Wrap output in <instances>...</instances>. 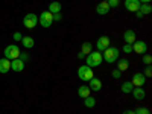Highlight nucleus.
<instances>
[{"label":"nucleus","instance_id":"1","mask_svg":"<svg viewBox=\"0 0 152 114\" xmlns=\"http://www.w3.org/2000/svg\"><path fill=\"white\" fill-rule=\"evenodd\" d=\"M102 62H104L102 53L97 52V50H93V52H90V53H88V55L85 56V66L91 67V69L99 67L100 64H102Z\"/></svg>","mask_w":152,"mask_h":114},{"label":"nucleus","instance_id":"2","mask_svg":"<svg viewBox=\"0 0 152 114\" xmlns=\"http://www.w3.org/2000/svg\"><path fill=\"white\" fill-rule=\"evenodd\" d=\"M102 58L105 62H108V64H113V62H116L120 56H119V49L117 47H107L104 50V53H102Z\"/></svg>","mask_w":152,"mask_h":114},{"label":"nucleus","instance_id":"3","mask_svg":"<svg viewBox=\"0 0 152 114\" xmlns=\"http://www.w3.org/2000/svg\"><path fill=\"white\" fill-rule=\"evenodd\" d=\"M78 78L82 82H88L91 78H94V72H93L91 67H88V66H81L78 69Z\"/></svg>","mask_w":152,"mask_h":114},{"label":"nucleus","instance_id":"4","mask_svg":"<svg viewBox=\"0 0 152 114\" xmlns=\"http://www.w3.org/2000/svg\"><path fill=\"white\" fill-rule=\"evenodd\" d=\"M5 58L6 59H9V61H12V59H17L18 56H20V47L17 46V44H9V46H6V49H5Z\"/></svg>","mask_w":152,"mask_h":114},{"label":"nucleus","instance_id":"5","mask_svg":"<svg viewBox=\"0 0 152 114\" xmlns=\"http://www.w3.org/2000/svg\"><path fill=\"white\" fill-rule=\"evenodd\" d=\"M53 23V14L49 11H44L41 12V15L38 17V24H41L43 28H50Z\"/></svg>","mask_w":152,"mask_h":114},{"label":"nucleus","instance_id":"6","mask_svg":"<svg viewBox=\"0 0 152 114\" xmlns=\"http://www.w3.org/2000/svg\"><path fill=\"white\" fill-rule=\"evenodd\" d=\"M23 24H24V28H28V29H34L38 24V15H35L34 12H29V14L24 15Z\"/></svg>","mask_w":152,"mask_h":114},{"label":"nucleus","instance_id":"7","mask_svg":"<svg viewBox=\"0 0 152 114\" xmlns=\"http://www.w3.org/2000/svg\"><path fill=\"white\" fill-rule=\"evenodd\" d=\"M110 44H111V40H110L107 35L99 37L97 41H96V49H97V52H104L107 47H110Z\"/></svg>","mask_w":152,"mask_h":114},{"label":"nucleus","instance_id":"8","mask_svg":"<svg viewBox=\"0 0 152 114\" xmlns=\"http://www.w3.org/2000/svg\"><path fill=\"white\" fill-rule=\"evenodd\" d=\"M131 84H132L134 87H143V85L146 84V76H145L143 73H140V72L134 73V76H132V81H131Z\"/></svg>","mask_w":152,"mask_h":114},{"label":"nucleus","instance_id":"9","mask_svg":"<svg viewBox=\"0 0 152 114\" xmlns=\"http://www.w3.org/2000/svg\"><path fill=\"white\" fill-rule=\"evenodd\" d=\"M148 50V44L145 41H135L132 43V52L138 53V55H145Z\"/></svg>","mask_w":152,"mask_h":114},{"label":"nucleus","instance_id":"10","mask_svg":"<svg viewBox=\"0 0 152 114\" xmlns=\"http://www.w3.org/2000/svg\"><path fill=\"white\" fill-rule=\"evenodd\" d=\"M88 88H90V91H100L102 90V81L99 78H91L88 81Z\"/></svg>","mask_w":152,"mask_h":114},{"label":"nucleus","instance_id":"11","mask_svg":"<svg viewBox=\"0 0 152 114\" xmlns=\"http://www.w3.org/2000/svg\"><path fill=\"white\" fill-rule=\"evenodd\" d=\"M140 2L138 0H125V8L128 9L129 12H137L140 9Z\"/></svg>","mask_w":152,"mask_h":114},{"label":"nucleus","instance_id":"12","mask_svg":"<svg viewBox=\"0 0 152 114\" xmlns=\"http://www.w3.org/2000/svg\"><path fill=\"white\" fill-rule=\"evenodd\" d=\"M123 40H125L126 44H132V43L137 41V35H135V32L132 29H128V31L123 32Z\"/></svg>","mask_w":152,"mask_h":114},{"label":"nucleus","instance_id":"13","mask_svg":"<svg viewBox=\"0 0 152 114\" xmlns=\"http://www.w3.org/2000/svg\"><path fill=\"white\" fill-rule=\"evenodd\" d=\"M131 94H132V97H134L135 100H143V99L146 97V91L143 90V87H134L132 91H131Z\"/></svg>","mask_w":152,"mask_h":114},{"label":"nucleus","instance_id":"14","mask_svg":"<svg viewBox=\"0 0 152 114\" xmlns=\"http://www.w3.org/2000/svg\"><path fill=\"white\" fill-rule=\"evenodd\" d=\"M11 70H14V72L20 73L21 70H24V62H23L20 58L12 59V61H11Z\"/></svg>","mask_w":152,"mask_h":114},{"label":"nucleus","instance_id":"15","mask_svg":"<svg viewBox=\"0 0 152 114\" xmlns=\"http://www.w3.org/2000/svg\"><path fill=\"white\" fill-rule=\"evenodd\" d=\"M110 5L107 3V2H100L97 6H96V12H97V14L99 15H107L108 14V12H110Z\"/></svg>","mask_w":152,"mask_h":114},{"label":"nucleus","instance_id":"16","mask_svg":"<svg viewBox=\"0 0 152 114\" xmlns=\"http://www.w3.org/2000/svg\"><path fill=\"white\" fill-rule=\"evenodd\" d=\"M116 62H117V70H120L122 73L129 69V59L128 58H119Z\"/></svg>","mask_w":152,"mask_h":114},{"label":"nucleus","instance_id":"17","mask_svg":"<svg viewBox=\"0 0 152 114\" xmlns=\"http://www.w3.org/2000/svg\"><path fill=\"white\" fill-rule=\"evenodd\" d=\"M11 70V61L6 58L0 59V73H8Z\"/></svg>","mask_w":152,"mask_h":114},{"label":"nucleus","instance_id":"18","mask_svg":"<svg viewBox=\"0 0 152 114\" xmlns=\"http://www.w3.org/2000/svg\"><path fill=\"white\" fill-rule=\"evenodd\" d=\"M90 88H88V85H81L79 88H78V96L81 97V99H85V97H88L90 96Z\"/></svg>","mask_w":152,"mask_h":114},{"label":"nucleus","instance_id":"19","mask_svg":"<svg viewBox=\"0 0 152 114\" xmlns=\"http://www.w3.org/2000/svg\"><path fill=\"white\" fill-rule=\"evenodd\" d=\"M21 46L26 47V49H32V47L35 46L34 38H32V37H23V38H21Z\"/></svg>","mask_w":152,"mask_h":114},{"label":"nucleus","instance_id":"20","mask_svg":"<svg viewBox=\"0 0 152 114\" xmlns=\"http://www.w3.org/2000/svg\"><path fill=\"white\" fill-rule=\"evenodd\" d=\"M132 88H134V85L131 84V81H126V82H123V84L120 85V91L125 93V94H131Z\"/></svg>","mask_w":152,"mask_h":114},{"label":"nucleus","instance_id":"21","mask_svg":"<svg viewBox=\"0 0 152 114\" xmlns=\"http://www.w3.org/2000/svg\"><path fill=\"white\" fill-rule=\"evenodd\" d=\"M49 12H52V14H59L61 12V3L59 2H52L49 5Z\"/></svg>","mask_w":152,"mask_h":114},{"label":"nucleus","instance_id":"22","mask_svg":"<svg viewBox=\"0 0 152 114\" xmlns=\"http://www.w3.org/2000/svg\"><path fill=\"white\" fill-rule=\"evenodd\" d=\"M81 52L87 56L90 52H93V44H91L90 41H85V43L82 44V47H81Z\"/></svg>","mask_w":152,"mask_h":114},{"label":"nucleus","instance_id":"23","mask_svg":"<svg viewBox=\"0 0 152 114\" xmlns=\"http://www.w3.org/2000/svg\"><path fill=\"white\" fill-rule=\"evenodd\" d=\"M138 11H140L143 15H148V14H151V12H152V6H151V3H142Z\"/></svg>","mask_w":152,"mask_h":114},{"label":"nucleus","instance_id":"24","mask_svg":"<svg viewBox=\"0 0 152 114\" xmlns=\"http://www.w3.org/2000/svg\"><path fill=\"white\" fill-rule=\"evenodd\" d=\"M94 105H96V99H94L93 96H88V97L84 99V107H87V108H93Z\"/></svg>","mask_w":152,"mask_h":114},{"label":"nucleus","instance_id":"25","mask_svg":"<svg viewBox=\"0 0 152 114\" xmlns=\"http://www.w3.org/2000/svg\"><path fill=\"white\" fill-rule=\"evenodd\" d=\"M142 61H143V64H145V66H151V64H152V56L148 55V53H145L143 58H142Z\"/></svg>","mask_w":152,"mask_h":114},{"label":"nucleus","instance_id":"26","mask_svg":"<svg viewBox=\"0 0 152 114\" xmlns=\"http://www.w3.org/2000/svg\"><path fill=\"white\" fill-rule=\"evenodd\" d=\"M134 113H135V114H151V111H149L148 108H145V107H138V108H135Z\"/></svg>","mask_w":152,"mask_h":114},{"label":"nucleus","instance_id":"27","mask_svg":"<svg viewBox=\"0 0 152 114\" xmlns=\"http://www.w3.org/2000/svg\"><path fill=\"white\" fill-rule=\"evenodd\" d=\"M107 3H108V5H110V8L113 9V8H117V6L120 5V0H108Z\"/></svg>","mask_w":152,"mask_h":114},{"label":"nucleus","instance_id":"28","mask_svg":"<svg viewBox=\"0 0 152 114\" xmlns=\"http://www.w3.org/2000/svg\"><path fill=\"white\" fill-rule=\"evenodd\" d=\"M143 75L146 76V78H151V76H152V67H151V66H146V69H145Z\"/></svg>","mask_w":152,"mask_h":114},{"label":"nucleus","instance_id":"29","mask_svg":"<svg viewBox=\"0 0 152 114\" xmlns=\"http://www.w3.org/2000/svg\"><path fill=\"white\" fill-rule=\"evenodd\" d=\"M122 50H123L125 53H131V52H132V44H126V43H125V46H123Z\"/></svg>","mask_w":152,"mask_h":114},{"label":"nucleus","instance_id":"30","mask_svg":"<svg viewBox=\"0 0 152 114\" xmlns=\"http://www.w3.org/2000/svg\"><path fill=\"white\" fill-rule=\"evenodd\" d=\"M18 58H20V59H21L23 62H26V61H29V58H31V56H29V53L23 52V53H20V56H18Z\"/></svg>","mask_w":152,"mask_h":114},{"label":"nucleus","instance_id":"31","mask_svg":"<svg viewBox=\"0 0 152 114\" xmlns=\"http://www.w3.org/2000/svg\"><path fill=\"white\" fill-rule=\"evenodd\" d=\"M111 75H113V78H114V79H120V76H122V72L116 69V70H113V73H111Z\"/></svg>","mask_w":152,"mask_h":114},{"label":"nucleus","instance_id":"32","mask_svg":"<svg viewBox=\"0 0 152 114\" xmlns=\"http://www.w3.org/2000/svg\"><path fill=\"white\" fill-rule=\"evenodd\" d=\"M21 38H23L21 37V32H14V40L15 41H21Z\"/></svg>","mask_w":152,"mask_h":114},{"label":"nucleus","instance_id":"33","mask_svg":"<svg viewBox=\"0 0 152 114\" xmlns=\"http://www.w3.org/2000/svg\"><path fill=\"white\" fill-rule=\"evenodd\" d=\"M61 20H62L61 12H59V14H53V21H61Z\"/></svg>","mask_w":152,"mask_h":114},{"label":"nucleus","instance_id":"34","mask_svg":"<svg viewBox=\"0 0 152 114\" xmlns=\"http://www.w3.org/2000/svg\"><path fill=\"white\" fill-rule=\"evenodd\" d=\"M122 114H135V113H134V110H126V111H123Z\"/></svg>","mask_w":152,"mask_h":114},{"label":"nucleus","instance_id":"35","mask_svg":"<svg viewBox=\"0 0 152 114\" xmlns=\"http://www.w3.org/2000/svg\"><path fill=\"white\" fill-rule=\"evenodd\" d=\"M135 15H137V18H143V14H142L140 11H137V12H135Z\"/></svg>","mask_w":152,"mask_h":114},{"label":"nucleus","instance_id":"36","mask_svg":"<svg viewBox=\"0 0 152 114\" xmlns=\"http://www.w3.org/2000/svg\"><path fill=\"white\" fill-rule=\"evenodd\" d=\"M78 58H79V59H85V55H84L82 52H79V53H78Z\"/></svg>","mask_w":152,"mask_h":114},{"label":"nucleus","instance_id":"37","mask_svg":"<svg viewBox=\"0 0 152 114\" xmlns=\"http://www.w3.org/2000/svg\"><path fill=\"white\" fill-rule=\"evenodd\" d=\"M138 2H140V3H151L152 0H138Z\"/></svg>","mask_w":152,"mask_h":114},{"label":"nucleus","instance_id":"38","mask_svg":"<svg viewBox=\"0 0 152 114\" xmlns=\"http://www.w3.org/2000/svg\"><path fill=\"white\" fill-rule=\"evenodd\" d=\"M102 2H108V0H102Z\"/></svg>","mask_w":152,"mask_h":114}]
</instances>
